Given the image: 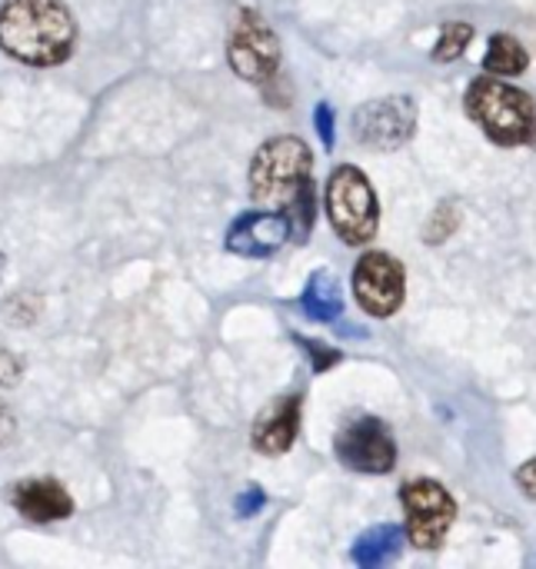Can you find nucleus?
<instances>
[{
  "label": "nucleus",
  "instance_id": "obj_4",
  "mask_svg": "<svg viewBox=\"0 0 536 569\" xmlns=\"http://www.w3.org/2000/svg\"><path fill=\"white\" fill-rule=\"evenodd\" d=\"M327 217L344 243H370L380 227V203L360 167L344 163L327 180Z\"/></svg>",
  "mask_w": 536,
  "mask_h": 569
},
{
  "label": "nucleus",
  "instance_id": "obj_14",
  "mask_svg": "<svg viewBox=\"0 0 536 569\" xmlns=\"http://www.w3.org/2000/svg\"><path fill=\"white\" fill-rule=\"evenodd\" d=\"M404 550V530L394 523H380L374 530H367L357 543H354V563L364 569L387 567L390 560H397V553Z\"/></svg>",
  "mask_w": 536,
  "mask_h": 569
},
{
  "label": "nucleus",
  "instance_id": "obj_12",
  "mask_svg": "<svg viewBox=\"0 0 536 569\" xmlns=\"http://www.w3.org/2000/svg\"><path fill=\"white\" fill-rule=\"evenodd\" d=\"M300 430V397H280L254 423V447L267 457H280L294 447Z\"/></svg>",
  "mask_w": 536,
  "mask_h": 569
},
{
  "label": "nucleus",
  "instance_id": "obj_3",
  "mask_svg": "<svg viewBox=\"0 0 536 569\" xmlns=\"http://www.w3.org/2000/svg\"><path fill=\"white\" fill-rule=\"evenodd\" d=\"M467 113L484 127V133L494 143L517 147L530 137V127L536 120L534 100L494 77H480L467 90Z\"/></svg>",
  "mask_w": 536,
  "mask_h": 569
},
{
  "label": "nucleus",
  "instance_id": "obj_7",
  "mask_svg": "<svg viewBox=\"0 0 536 569\" xmlns=\"http://www.w3.org/2000/svg\"><path fill=\"white\" fill-rule=\"evenodd\" d=\"M417 130V103L410 97H380L367 100L354 113V137L367 150H397Z\"/></svg>",
  "mask_w": 536,
  "mask_h": 569
},
{
  "label": "nucleus",
  "instance_id": "obj_9",
  "mask_svg": "<svg viewBox=\"0 0 536 569\" xmlns=\"http://www.w3.org/2000/svg\"><path fill=\"white\" fill-rule=\"evenodd\" d=\"M334 450H337V460L357 473H390L397 463V443L390 430L374 417H360L350 427H344L337 433Z\"/></svg>",
  "mask_w": 536,
  "mask_h": 569
},
{
  "label": "nucleus",
  "instance_id": "obj_13",
  "mask_svg": "<svg viewBox=\"0 0 536 569\" xmlns=\"http://www.w3.org/2000/svg\"><path fill=\"white\" fill-rule=\"evenodd\" d=\"M300 310L314 323H334L344 313V293H340V283L330 270L310 273L304 297H300Z\"/></svg>",
  "mask_w": 536,
  "mask_h": 569
},
{
  "label": "nucleus",
  "instance_id": "obj_2",
  "mask_svg": "<svg viewBox=\"0 0 536 569\" xmlns=\"http://www.w3.org/2000/svg\"><path fill=\"white\" fill-rule=\"evenodd\" d=\"M77 23L63 0H7L0 7V47L27 67H53L73 53Z\"/></svg>",
  "mask_w": 536,
  "mask_h": 569
},
{
  "label": "nucleus",
  "instance_id": "obj_24",
  "mask_svg": "<svg viewBox=\"0 0 536 569\" xmlns=\"http://www.w3.org/2000/svg\"><path fill=\"white\" fill-rule=\"evenodd\" d=\"M527 140L536 147V120H534V127H530V137H527Z\"/></svg>",
  "mask_w": 536,
  "mask_h": 569
},
{
  "label": "nucleus",
  "instance_id": "obj_19",
  "mask_svg": "<svg viewBox=\"0 0 536 569\" xmlns=\"http://www.w3.org/2000/svg\"><path fill=\"white\" fill-rule=\"evenodd\" d=\"M267 507V493L260 490V487H247L237 500H234V513L240 517V520H250V517H257L260 510Z\"/></svg>",
  "mask_w": 536,
  "mask_h": 569
},
{
  "label": "nucleus",
  "instance_id": "obj_11",
  "mask_svg": "<svg viewBox=\"0 0 536 569\" xmlns=\"http://www.w3.org/2000/svg\"><path fill=\"white\" fill-rule=\"evenodd\" d=\"M10 507L30 523H57L73 513V500L57 480H20L10 493Z\"/></svg>",
  "mask_w": 536,
  "mask_h": 569
},
{
  "label": "nucleus",
  "instance_id": "obj_22",
  "mask_svg": "<svg viewBox=\"0 0 536 569\" xmlns=\"http://www.w3.org/2000/svg\"><path fill=\"white\" fill-rule=\"evenodd\" d=\"M517 483H520V490H524L530 500H536V457L534 460H527V463L517 470Z\"/></svg>",
  "mask_w": 536,
  "mask_h": 569
},
{
  "label": "nucleus",
  "instance_id": "obj_8",
  "mask_svg": "<svg viewBox=\"0 0 536 569\" xmlns=\"http://www.w3.org/2000/svg\"><path fill=\"white\" fill-rule=\"evenodd\" d=\"M407 273L404 263L384 250H370L354 267V297L370 317H394L404 307Z\"/></svg>",
  "mask_w": 536,
  "mask_h": 569
},
{
  "label": "nucleus",
  "instance_id": "obj_17",
  "mask_svg": "<svg viewBox=\"0 0 536 569\" xmlns=\"http://www.w3.org/2000/svg\"><path fill=\"white\" fill-rule=\"evenodd\" d=\"M457 220H460V210L454 207V203H440L437 210H434V217H430V223H427V230H424V240L427 243H444L454 230H457Z\"/></svg>",
  "mask_w": 536,
  "mask_h": 569
},
{
  "label": "nucleus",
  "instance_id": "obj_20",
  "mask_svg": "<svg viewBox=\"0 0 536 569\" xmlns=\"http://www.w3.org/2000/svg\"><path fill=\"white\" fill-rule=\"evenodd\" d=\"M300 347H304V350L310 353V367H314V373H324V370L337 367V360H340V353H337L334 347H327V343L300 340Z\"/></svg>",
  "mask_w": 536,
  "mask_h": 569
},
{
  "label": "nucleus",
  "instance_id": "obj_21",
  "mask_svg": "<svg viewBox=\"0 0 536 569\" xmlns=\"http://www.w3.org/2000/svg\"><path fill=\"white\" fill-rule=\"evenodd\" d=\"M20 373H23L20 360H17L10 350H3V347H0V387H17Z\"/></svg>",
  "mask_w": 536,
  "mask_h": 569
},
{
  "label": "nucleus",
  "instance_id": "obj_16",
  "mask_svg": "<svg viewBox=\"0 0 536 569\" xmlns=\"http://www.w3.org/2000/svg\"><path fill=\"white\" fill-rule=\"evenodd\" d=\"M470 40H474V27L470 23H447L444 30H440V40H437V47H434V57L437 60H457L467 47H470Z\"/></svg>",
  "mask_w": 536,
  "mask_h": 569
},
{
  "label": "nucleus",
  "instance_id": "obj_23",
  "mask_svg": "<svg viewBox=\"0 0 536 569\" xmlns=\"http://www.w3.org/2000/svg\"><path fill=\"white\" fill-rule=\"evenodd\" d=\"M13 433H17L13 417L7 413V407H0V447H3V443H10V440H13Z\"/></svg>",
  "mask_w": 536,
  "mask_h": 569
},
{
  "label": "nucleus",
  "instance_id": "obj_25",
  "mask_svg": "<svg viewBox=\"0 0 536 569\" xmlns=\"http://www.w3.org/2000/svg\"><path fill=\"white\" fill-rule=\"evenodd\" d=\"M0 273H3V253H0Z\"/></svg>",
  "mask_w": 536,
  "mask_h": 569
},
{
  "label": "nucleus",
  "instance_id": "obj_1",
  "mask_svg": "<svg viewBox=\"0 0 536 569\" xmlns=\"http://www.w3.org/2000/svg\"><path fill=\"white\" fill-rule=\"evenodd\" d=\"M250 190L270 210L287 213L297 240H307L314 227V180H310V150L300 137L267 140L250 163Z\"/></svg>",
  "mask_w": 536,
  "mask_h": 569
},
{
  "label": "nucleus",
  "instance_id": "obj_15",
  "mask_svg": "<svg viewBox=\"0 0 536 569\" xmlns=\"http://www.w3.org/2000/svg\"><path fill=\"white\" fill-rule=\"evenodd\" d=\"M530 63L524 43L510 33H494L490 37V47H487V57H484V67L494 73V77H517L524 73Z\"/></svg>",
  "mask_w": 536,
  "mask_h": 569
},
{
  "label": "nucleus",
  "instance_id": "obj_5",
  "mask_svg": "<svg viewBox=\"0 0 536 569\" xmlns=\"http://www.w3.org/2000/svg\"><path fill=\"white\" fill-rule=\"evenodd\" d=\"M227 60H230L234 73L250 83L274 80V73L280 67V43H277L274 27L254 7L240 10L237 23L230 30V40H227Z\"/></svg>",
  "mask_w": 536,
  "mask_h": 569
},
{
  "label": "nucleus",
  "instance_id": "obj_18",
  "mask_svg": "<svg viewBox=\"0 0 536 569\" xmlns=\"http://www.w3.org/2000/svg\"><path fill=\"white\" fill-rule=\"evenodd\" d=\"M314 127H317V133L324 140V150H334V143H337V117H334V107L330 103H317Z\"/></svg>",
  "mask_w": 536,
  "mask_h": 569
},
{
  "label": "nucleus",
  "instance_id": "obj_10",
  "mask_svg": "<svg viewBox=\"0 0 536 569\" xmlns=\"http://www.w3.org/2000/svg\"><path fill=\"white\" fill-rule=\"evenodd\" d=\"M294 237L290 230V220L287 213L280 210H250V213H240L230 230H227V250L237 253V257H250V260H264V257H274L287 240Z\"/></svg>",
  "mask_w": 536,
  "mask_h": 569
},
{
  "label": "nucleus",
  "instance_id": "obj_6",
  "mask_svg": "<svg viewBox=\"0 0 536 569\" xmlns=\"http://www.w3.org/2000/svg\"><path fill=\"white\" fill-rule=\"evenodd\" d=\"M400 503L407 510V540L420 550H434L444 543L447 530L457 520L454 497L434 480H414L404 487Z\"/></svg>",
  "mask_w": 536,
  "mask_h": 569
}]
</instances>
